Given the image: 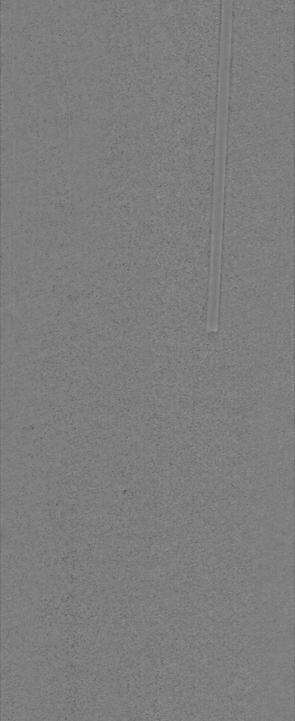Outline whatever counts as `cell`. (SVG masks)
Instances as JSON below:
<instances>
[{"mask_svg":"<svg viewBox=\"0 0 295 721\" xmlns=\"http://www.w3.org/2000/svg\"><path fill=\"white\" fill-rule=\"evenodd\" d=\"M231 35L232 32L229 30L220 31L215 126V138L217 139L227 138V133Z\"/></svg>","mask_w":295,"mask_h":721,"instance_id":"1","label":"cell"}]
</instances>
